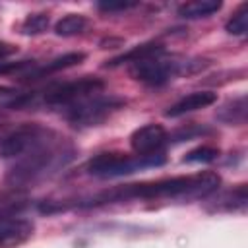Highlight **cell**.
<instances>
[{
  "label": "cell",
  "mask_w": 248,
  "mask_h": 248,
  "mask_svg": "<svg viewBox=\"0 0 248 248\" xmlns=\"http://www.w3.org/2000/svg\"><path fill=\"white\" fill-rule=\"evenodd\" d=\"M105 91V83L97 78H83V79H78V81H68V83H62V85H54L50 87L48 91H45L43 95V103L50 108H56L60 112L68 110L70 107L93 97V95H99Z\"/></svg>",
  "instance_id": "5"
},
{
  "label": "cell",
  "mask_w": 248,
  "mask_h": 248,
  "mask_svg": "<svg viewBox=\"0 0 248 248\" xmlns=\"http://www.w3.org/2000/svg\"><path fill=\"white\" fill-rule=\"evenodd\" d=\"M33 103V93H23L14 87L0 85V108H23Z\"/></svg>",
  "instance_id": "15"
},
{
  "label": "cell",
  "mask_w": 248,
  "mask_h": 248,
  "mask_svg": "<svg viewBox=\"0 0 248 248\" xmlns=\"http://www.w3.org/2000/svg\"><path fill=\"white\" fill-rule=\"evenodd\" d=\"M248 202V192H246V184L236 186L234 190L227 192L221 200H219V209H227V211H236V209H244Z\"/></svg>",
  "instance_id": "16"
},
{
  "label": "cell",
  "mask_w": 248,
  "mask_h": 248,
  "mask_svg": "<svg viewBox=\"0 0 248 248\" xmlns=\"http://www.w3.org/2000/svg\"><path fill=\"white\" fill-rule=\"evenodd\" d=\"M221 2L219 0H192L186 2L178 8V16L184 19H200V17H209L215 12L221 10Z\"/></svg>",
  "instance_id": "12"
},
{
  "label": "cell",
  "mask_w": 248,
  "mask_h": 248,
  "mask_svg": "<svg viewBox=\"0 0 248 248\" xmlns=\"http://www.w3.org/2000/svg\"><path fill=\"white\" fill-rule=\"evenodd\" d=\"M72 157L74 147L60 134L54 132L41 145L14 161V167L8 174V182L12 184V188L23 190V186L35 184L37 180H43L62 169Z\"/></svg>",
  "instance_id": "2"
},
{
  "label": "cell",
  "mask_w": 248,
  "mask_h": 248,
  "mask_svg": "<svg viewBox=\"0 0 248 248\" xmlns=\"http://www.w3.org/2000/svg\"><path fill=\"white\" fill-rule=\"evenodd\" d=\"M169 141V134L161 124H145L130 136V145L138 157H155L163 155V149Z\"/></svg>",
  "instance_id": "7"
},
{
  "label": "cell",
  "mask_w": 248,
  "mask_h": 248,
  "mask_svg": "<svg viewBox=\"0 0 248 248\" xmlns=\"http://www.w3.org/2000/svg\"><path fill=\"white\" fill-rule=\"evenodd\" d=\"M215 101H217V93H213V91H194V93L178 99L174 105H170L165 114L170 116V118H178V116H184L188 112H194V110H200V108H207Z\"/></svg>",
  "instance_id": "9"
},
{
  "label": "cell",
  "mask_w": 248,
  "mask_h": 248,
  "mask_svg": "<svg viewBox=\"0 0 248 248\" xmlns=\"http://www.w3.org/2000/svg\"><path fill=\"white\" fill-rule=\"evenodd\" d=\"M163 163H165V155L138 157V155H124V153H101L87 163L85 170L97 178H116V176L132 174L140 169L159 167Z\"/></svg>",
  "instance_id": "4"
},
{
  "label": "cell",
  "mask_w": 248,
  "mask_h": 248,
  "mask_svg": "<svg viewBox=\"0 0 248 248\" xmlns=\"http://www.w3.org/2000/svg\"><path fill=\"white\" fill-rule=\"evenodd\" d=\"M48 16L46 14H29L21 23V33L25 35H39L48 29Z\"/></svg>",
  "instance_id": "18"
},
{
  "label": "cell",
  "mask_w": 248,
  "mask_h": 248,
  "mask_svg": "<svg viewBox=\"0 0 248 248\" xmlns=\"http://www.w3.org/2000/svg\"><path fill=\"white\" fill-rule=\"evenodd\" d=\"M17 48L12 45V43H6V41H0V64H2V60H6L8 56H12L14 52H16Z\"/></svg>",
  "instance_id": "21"
},
{
  "label": "cell",
  "mask_w": 248,
  "mask_h": 248,
  "mask_svg": "<svg viewBox=\"0 0 248 248\" xmlns=\"http://www.w3.org/2000/svg\"><path fill=\"white\" fill-rule=\"evenodd\" d=\"M225 29H227V33L236 35V37L246 35V29H248V4H240L238 6V10L227 21Z\"/></svg>",
  "instance_id": "17"
},
{
  "label": "cell",
  "mask_w": 248,
  "mask_h": 248,
  "mask_svg": "<svg viewBox=\"0 0 248 248\" xmlns=\"http://www.w3.org/2000/svg\"><path fill=\"white\" fill-rule=\"evenodd\" d=\"M29 205H31V200L25 190L10 188L6 192H0V223L19 217Z\"/></svg>",
  "instance_id": "11"
},
{
  "label": "cell",
  "mask_w": 248,
  "mask_h": 248,
  "mask_svg": "<svg viewBox=\"0 0 248 248\" xmlns=\"http://www.w3.org/2000/svg\"><path fill=\"white\" fill-rule=\"evenodd\" d=\"M205 66V62L202 60H190V58H180V56H169L165 52V48L141 58V60H136L130 64V74L134 79L145 83V85H153V87H159V85H165L169 83L170 79H174L176 76H188V74H194L198 70H202Z\"/></svg>",
  "instance_id": "3"
},
{
  "label": "cell",
  "mask_w": 248,
  "mask_h": 248,
  "mask_svg": "<svg viewBox=\"0 0 248 248\" xmlns=\"http://www.w3.org/2000/svg\"><path fill=\"white\" fill-rule=\"evenodd\" d=\"M138 4L136 2H99L97 8L103 10V12H126V10H132L136 8Z\"/></svg>",
  "instance_id": "20"
},
{
  "label": "cell",
  "mask_w": 248,
  "mask_h": 248,
  "mask_svg": "<svg viewBox=\"0 0 248 248\" xmlns=\"http://www.w3.org/2000/svg\"><path fill=\"white\" fill-rule=\"evenodd\" d=\"M124 105L122 99L112 97V95H93L74 107H70L68 110H64V118L68 122H72L74 126L79 128H87V126H97L101 122H105L112 112H116L120 107Z\"/></svg>",
  "instance_id": "6"
},
{
  "label": "cell",
  "mask_w": 248,
  "mask_h": 248,
  "mask_svg": "<svg viewBox=\"0 0 248 248\" xmlns=\"http://www.w3.org/2000/svg\"><path fill=\"white\" fill-rule=\"evenodd\" d=\"M87 25H89V21H87L85 16H81V14H68L62 19L56 21L54 33L58 37H76V35H81L87 29Z\"/></svg>",
  "instance_id": "13"
},
{
  "label": "cell",
  "mask_w": 248,
  "mask_h": 248,
  "mask_svg": "<svg viewBox=\"0 0 248 248\" xmlns=\"http://www.w3.org/2000/svg\"><path fill=\"white\" fill-rule=\"evenodd\" d=\"M219 157V149L215 147H209V145H202L194 151H190L186 157H184V163H211Z\"/></svg>",
  "instance_id": "19"
},
{
  "label": "cell",
  "mask_w": 248,
  "mask_h": 248,
  "mask_svg": "<svg viewBox=\"0 0 248 248\" xmlns=\"http://www.w3.org/2000/svg\"><path fill=\"white\" fill-rule=\"evenodd\" d=\"M35 225L29 219L14 217L0 223V248H17L33 236Z\"/></svg>",
  "instance_id": "8"
},
{
  "label": "cell",
  "mask_w": 248,
  "mask_h": 248,
  "mask_svg": "<svg viewBox=\"0 0 248 248\" xmlns=\"http://www.w3.org/2000/svg\"><path fill=\"white\" fill-rule=\"evenodd\" d=\"M219 120L227 124H244L246 120V97L240 95L238 99L229 101L221 110H219Z\"/></svg>",
  "instance_id": "14"
},
{
  "label": "cell",
  "mask_w": 248,
  "mask_h": 248,
  "mask_svg": "<svg viewBox=\"0 0 248 248\" xmlns=\"http://www.w3.org/2000/svg\"><path fill=\"white\" fill-rule=\"evenodd\" d=\"M221 184L217 172L205 170L188 176H172L155 182L143 184H130L110 192H105L83 205H97V203H110V202H124V200H202L211 196Z\"/></svg>",
  "instance_id": "1"
},
{
  "label": "cell",
  "mask_w": 248,
  "mask_h": 248,
  "mask_svg": "<svg viewBox=\"0 0 248 248\" xmlns=\"http://www.w3.org/2000/svg\"><path fill=\"white\" fill-rule=\"evenodd\" d=\"M85 60V54L83 52H68V54H62V56H56L45 64H37L23 76L27 79H41V78H46L50 74H56L60 70H66V68H72L76 64H81Z\"/></svg>",
  "instance_id": "10"
}]
</instances>
